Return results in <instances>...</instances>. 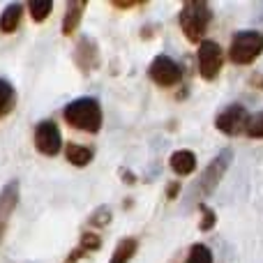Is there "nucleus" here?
<instances>
[{
	"instance_id": "obj_1",
	"label": "nucleus",
	"mask_w": 263,
	"mask_h": 263,
	"mask_svg": "<svg viewBox=\"0 0 263 263\" xmlns=\"http://www.w3.org/2000/svg\"><path fill=\"white\" fill-rule=\"evenodd\" d=\"M63 116L72 127H77L81 132H90V134H95V132L102 127V109L95 100H90V97L74 100L72 104L65 106Z\"/></svg>"
},
{
	"instance_id": "obj_2",
	"label": "nucleus",
	"mask_w": 263,
	"mask_h": 263,
	"mask_svg": "<svg viewBox=\"0 0 263 263\" xmlns=\"http://www.w3.org/2000/svg\"><path fill=\"white\" fill-rule=\"evenodd\" d=\"M210 23V9L205 3H187L180 12V28L190 42H201L208 30Z\"/></svg>"
},
{
	"instance_id": "obj_3",
	"label": "nucleus",
	"mask_w": 263,
	"mask_h": 263,
	"mask_svg": "<svg viewBox=\"0 0 263 263\" xmlns=\"http://www.w3.org/2000/svg\"><path fill=\"white\" fill-rule=\"evenodd\" d=\"M263 53V32L256 30H245L238 32L231 42L229 49V58L236 65H250Z\"/></svg>"
},
{
	"instance_id": "obj_4",
	"label": "nucleus",
	"mask_w": 263,
	"mask_h": 263,
	"mask_svg": "<svg viewBox=\"0 0 263 263\" xmlns=\"http://www.w3.org/2000/svg\"><path fill=\"white\" fill-rule=\"evenodd\" d=\"M222 63H224V55H222V49H219L217 42H201L199 46V72L205 81H213L217 79L219 69H222Z\"/></svg>"
},
{
	"instance_id": "obj_5",
	"label": "nucleus",
	"mask_w": 263,
	"mask_h": 263,
	"mask_svg": "<svg viewBox=\"0 0 263 263\" xmlns=\"http://www.w3.org/2000/svg\"><path fill=\"white\" fill-rule=\"evenodd\" d=\"M148 74H150V79H153L157 86H162V88L176 86V83L180 81V77H182L180 67H178V65L173 63L168 55H157V58L150 63Z\"/></svg>"
},
{
	"instance_id": "obj_6",
	"label": "nucleus",
	"mask_w": 263,
	"mask_h": 263,
	"mask_svg": "<svg viewBox=\"0 0 263 263\" xmlns=\"http://www.w3.org/2000/svg\"><path fill=\"white\" fill-rule=\"evenodd\" d=\"M35 145L42 155H49V157H53V155L60 153V148H63V136H60V129L55 127V123L44 120V123L37 125Z\"/></svg>"
},
{
	"instance_id": "obj_7",
	"label": "nucleus",
	"mask_w": 263,
	"mask_h": 263,
	"mask_svg": "<svg viewBox=\"0 0 263 263\" xmlns=\"http://www.w3.org/2000/svg\"><path fill=\"white\" fill-rule=\"evenodd\" d=\"M247 123H250V116H247V111L242 109V106H229L227 111H222V114L217 116V129L222 132V134L227 136H238L240 132L247 129Z\"/></svg>"
},
{
	"instance_id": "obj_8",
	"label": "nucleus",
	"mask_w": 263,
	"mask_h": 263,
	"mask_svg": "<svg viewBox=\"0 0 263 263\" xmlns=\"http://www.w3.org/2000/svg\"><path fill=\"white\" fill-rule=\"evenodd\" d=\"M16 203H18V187H16V182H9L0 192V238H3L5 229H7V222L12 217Z\"/></svg>"
},
{
	"instance_id": "obj_9",
	"label": "nucleus",
	"mask_w": 263,
	"mask_h": 263,
	"mask_svg": "<svg viewBox=\"0 0 263 263\" xmlns=\"http://www.w3.org/2000/svg\"><path fill=\"white\" fill-rule=\"evenodd\" d=\"M171 168L178 173V176H190L196 168V155L190 153V150H178V153L171 155Z\"/></svg>"
},
{
	"instance_id": "obj_10",
	"label": "nucleus",
	"mask_w": 263,
	"mask_h": 263,
	"mask_svg": "<svg viewBox=\"0 0 263 263\" xmlns=\"http://www.w3.org/2000/svg\"><path fill=\"white\" fill-rule=\"evenodd\" d=\"M83 12H86V3H79V0H72L67 5V14H65V21H63V32L65 35H72L77 30L79 21H81Z\"/></svg>"
},
{
	"instance_id": "obj_11",
	"label": "nucleus",
	"mask_w": 263,
	"mask_h": 263,
	"mask_svg": "<svg viewBox=\"0 0 263 263\" xmlns=\"http://www.w3.org/2000/svg\"><path fill=\"white\" fill-rule=\"evenodd\" d=\"M21 5H9V7L3 9V14H0V32H5V35H9V32H14L18 28V21H21Z\"/></svg>"
},
{
	"instance_id": "obj_12",
	"label": "nucleus",
	"mask_w": 263,
	"mask_h": 263,
	"mask_svg": "<svg viewBox=\"0 0 263 263\" xmlns=\"http://www.w3.org/2000/svg\"><path fill=\"white\" fill-rule=\"evenodd\" d=\"M65 157H67L69 164L74 166H86L92 159V150L88 145H79V143H67L65 145Z\"/></svg>"
},
{
	"instance_id": "obj_13",
	"label": "nucleus",
	"mask_w": 263,
	"mask_h": 263,
	"mask_svg": "<svg viewBox=\"0 0 263 263\" xmlns=\"http://www.w3.org/2000/svg\"><path fill=\"white\" fill-rule=\"evenodd\" d=\"M136 247H139V242H136L134 238H125V240H120L118 247L114 250V254H111L109 263H129V259L136 254Z\"/></svg>"
},
{
	"instance_id": "obj_14",
	"label": "nucleus",
	"mask_w": 263,
	"mask_h": 263,
	"mask_svg": "<svg viewBox=\"0 0 263 263\" xmlns=\"http://www.w3.org/2000/svg\"><path fill=\"white\" fill-rule=\"evenodd\" d=\"M28 9H30L32 18H35L37 23H42L51 14L53 3H51V0H30V3H28Z\"/></svg>"
},
{
	"instance_id": "obj_15",
	"label": "nucleus",
	"mask_w": 263,
	"mask_h": 263,
	"mask_svg": "<svg viewBox=\"0 0 263 263\" xmlns=\"http://www.w3.org/2000/svg\"><path fill=\"white\" fill-rule=\"evenodd\" d=\"M12 102H14V88L0 79V118L12 109Z\"/></svg>"
},
{
	"instance_id": "obj_16",
	"label": "nucleus",
	"mask_w": 263,
	"mask_h": 263,
	"mask_svg": "<svg viewBox=\"0 0 263 263\" xmlns=\"http://www.w3.org/2000/svg\"><path fill=\"white\" fill-rule=\"evenodd\" d=\"M187 263H213V254L205 245H194L187 254Z\"/></svg>"
},
{
	"instance_id": "obj_17",
	"label": "nucleus",
	"mask_w": 263,
	"mask_h": 263,
	"mask_svg": "<svg viewBox=\"0 0 263 263\" xmlns=\"http://www.w3.org/2000/svg\"><path fill=\"white\" fill-rule=\"evenodd\" d=\"M245 132L252 136V139H263V111L259 116H254V118H250Z\"/></svg>"
},
{
	"instance_id": "obj_18",
	"label": "nucleus",
	"mask_w": 263,
	"mask_h": 263,
	"mask_svg": "<svg viewBox=\"0 0 263 263\" xmlns=\"http://www.w3.org/2000/svg\"><path fill=\"white\" fill-rule=\"evenodd\" d=\"M83 247H88V250H95V247H100V240H97V236H83Z\"/></svg>"
},
{
	"instance_id": "obj_19",
	"label": "nucleus",
	"mask_w": 263,
	"mask_h": 263,
	"mask_svg": "<svg viewBox=\"0 0 263 263\" xmlns=\"http://www.w3.org/2000/svg\"><path fill=\"white\" fill-rule=\"evenodd\" d=\"M213 224H215V215L210 213V210H205V217H203V224H201V229L205 231V229H210Z\"/></svg>"
}]
</instances>
